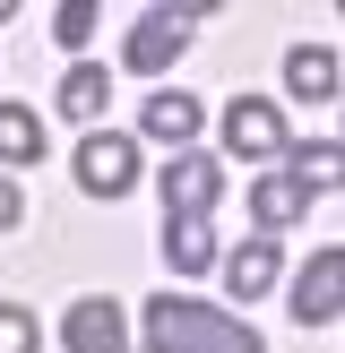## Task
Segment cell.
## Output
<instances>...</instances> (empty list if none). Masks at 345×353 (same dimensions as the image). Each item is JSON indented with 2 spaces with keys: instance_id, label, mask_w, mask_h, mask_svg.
<instances>
[{
  "instance_id": "cell-1",
  "label": "cell",
  "mask_w": 345,
  "mask_h": 353,
  "mask_svg": "<svg viewBox=\"0 0 345 353\" xmlns=\"http://www.w3.org/2000/svg\"><path fill=\"white\" fill-rule=\"evenodd\" d=\"M138 345L147 353H268L250 319H233L216 302H181V293H155L138 310Z\"/></svg>"
},
{
  "instance_id": "cell-2",
  "label": "cell",
  "mask_w": 345,
  "mask_h": 353,
  "mask_svg": "<svg viewBox=\"0 0 345 353\" xmlns=\"http://www.w3.org/2000/svg\"><path fill=\"white\" fill-rule=\"evenodd\" d=\"M216 199H224V164L216 155H199V147H181L164 164V233H216Z\"/></svg>"
},
{
  "instance_id": "cell-3",
  "label": "cell",
  "mask_w": 345,
  "mask_h": 353,
  "mask_svg": "<svg viewBox=\"0 0 345 353\" xmlns=\"http://www.w3.org/2000/svg\"><path fill=\"white\" fill-rule=\"evenodd\" d=\"M199 17H207V0H181V9H138V17H130V43H121V61H130L138 78H164V69L190 52Z\"/></svg>"
},
{
  "instance_id": "cell-4",
  "label": "cell",
  "mask_w": 345,
  "mask_h": 353,
  "mask_svg": "<svg viewBox=\"0 0 345 353\" xmlns=\"http://www.w3.org/2000/svg\"><path fill=\"white\" fill-rule=\"evenodd\" d=\"M224 147L250 155V164L285 155V112H276L268 95H233V103H224Z\"/></svg>"
},
{
  "instance_id": "cell-5",
  "label": "cell",
  "mask_w": 345,
  "mask_h": 353,
  "mask_svg": "<svg viewBox=\"0 0 345 353\" xmlns=\"http://www.w3.org/2000/svg\"><path fill=\"white\" fill-rule=\"evenodd\" d=\"M78 181L95 190V199H121V190L138 181V147L121 130H86L78 138Z\"/></svg>"
},
{
  "instance_id": "cell-6",
  "label": "cell",
  "mask_w": 345,
  "mask_h": 353,
  "mask_svg": "<svg viewBox=\"0 0 345 353\" xmlns=\"http://www.w3.org/2000/svg\"><path fill=\"white\" fill-rule=\"evenodd\" d=\"M337 310H345V250L328 241V250L293 276V319H302V327H328Z\"/></svg>"
},
{
  "instance_id": "cell-7",
  "label": "cell",
  "mask_w": 345,
  "mask_h": 353,
  "mask_svg": "<svg viewBox=\"0 0 345 353\" xmlns=\"http://www.w3.org/2000/svg\"><path fill=\"white\" fill-rule=\"evenodd\" d=\"M61 345L69 353H130V319H121L103 293H78L69 319H61Z\"/></svg>"
},
{
  "instance_id": "cell-8",
  "label": "cell",
  "mask_w": 345,
  "mask_h": 353,
  "mask_svg": "<svg viewBox=\"0 0 345 353\" xmlns=\"http://www.w3.org/2000/svg\"><path fill=\"white\" fill-rule=\"evenodd\" d=\"M276 259H285V250H276L268 233H250L241 250H216V268H224V285H233V302H241V310H250L259 293L276 285Z\"/></svg>"
},
{
  "instance_id": "cell-9",
  "label": "cell",
  "mask_w": 345,
  "mask_h": 353,
  "mask_svg": "<svg viewBox=\"0 0 345 353\" xmlns=\"http://www.w3.org/2000/svg\"><path fill=\"white\" fill-rule=\"evenodd\" d=\"M138 130H147L155 147H172V155H181L190 138H199V95H181V86H172V95H155L147 112H138Z\"/></svg>"
},
{
  "instance_id": "cell-10",
  "label": "cell",
  "mask_w": 345,
  "mask_h": 353,
  "mask_svg": "<svg viewBox=\"0 0 345 353\" xmlns=\"http://www.w3.org/2000/svg\"><path fill=\"white\" fill-rule=\"evenodd\" d=\"M285 86L302 103H328V95H337V43H293L285 52Z\"/></svg>"
},
{
  "instance_id": "cell-11",
  "label": "cell",
  "mask_w": 345,
  "mask_h": 353,
  "mask_svg": "<svg viewBox=\"0 0 345 353\" xmlns=\"http://www.w3.org/2000/svg\"><path fill=\"white\" fill-rule=\"evenodd\" d=\"M302 207H310V190H302V181H293V172H268V181H259V190H250V216H259V233H268V241H276V233H285V224H293V216H302Z\"/></svg>"
},
{
  "instance_id": "cell-12",
  "label": "cell",
  "mask_w": 345,
  "mask_h": 353,
  "mask_svg": "<svg viewBox=\"0 0 345 353\" xmlns=\"http://www.w3.org/2000/svg\"><path fill=\"white\" fill-rule=\"evenodd\" d=\"M103 103H112V69H103V61H78L61 78V112L69 121H103Z\"/></svg>"
},
{
  "instance_id": "cell-13",
  "label": "cell",
  "mask_w": 345,
  "mask_h": 353,
  "mask_svg": "<svg viewBox=\"0 0 345 353\" xmlns=\"http://www.w3.org/2000/svg\"><path fill=\"white\" fill-rule=\"evenodd\" d=\"M0 164H43V121L26 103H0Z\"/></svg>"
},
{
  "instance_id": "cell-14",
  "label": "cell",
  "mask_w": 345,
  "mask_h": 353,
  "mask_svg": "<svg viewBox=\"0 0 345 353\" xmlns=\"http://www.w3.org/2000/svg\"><path fill=\"white\" fill-rule=\"evenodd\" d=\"M337 164H345L337 138H319V147H293V181H302L310 199H319V190H337Z\"/></svg>"
},
{
  "instance_id": "cell-15",
  "label": "cell",
  "mask_w": 345,
  "mask_h": 353,
  "mask_svg": "<svg viewBox=\"0 0 345 353\" xmlns=\"http://www.w3.org/2000/svg\"><path fill=\"white\" fill-rule=\"evenodd\" d=\"M0 353H34V310L26 302H0Z\"/></svg>"
},
{
  "instance_id": "cell-16",
  "label": "cell",
  "mask_w": 345,
  "mask_h": 353,
  "mask_svg": "<svg viewBox=\"0 0 345 353\" xmlns=\"http://www.w3.org/2000/svg\"><path fill=\"white\" fill-rule=\"evenodd\" d=\"M52 34H61V43H69V52H78V43H86V34H95V0H69V9H61V17H52Z\"/></svg>"
},
{
  "instance_id": "cell-17",
  "label": "cell",
  "mask_w": 345,
  "mask_h": 353,
  "mask_svg": "<svg viewBox=\"0 0 345 353\" xmlns=\"http://www.w3.org/2000/svg\"><path fill=\"white\" fill-rule=\"evenodd\" d=\"M17 216H26V190H17V181H9V172H0V233H9V224H17Z\"/></svg>"
}]
</instances>
